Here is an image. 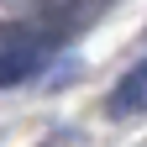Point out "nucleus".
Masks as SVG:
<instances>
[{
  "mask_svg": "<svg viewBox=\"0 0 147 147\" xmlns=\"http://www.w3.org/2000/svg\"><path fill=\"white\" fill-rule=\"evenodd\" d=\"M42 68V47H21V53H0V89L5 84H21L26 74Z\"/></svg>",
  "mask_w": 147,
  "mask_h": 147,
  "instance_id": "nucleus-2",
  "label": "nucleus"
},
{
  "mask_svg": "<svg viewBox=\"0 0 147 147\" xmlns=\"http://www.w3.org/2000/svg\"><path fill=\"white\" fill-rule=\"evenodd\" d=\"M147 110V58L110 89V116H142Z\"/></svg>",
  "mask_w": 147,
  "mask_h": 147,
  "instance_id": "nucleus-1",
  "label": "nucleus"
}]
</instances>
